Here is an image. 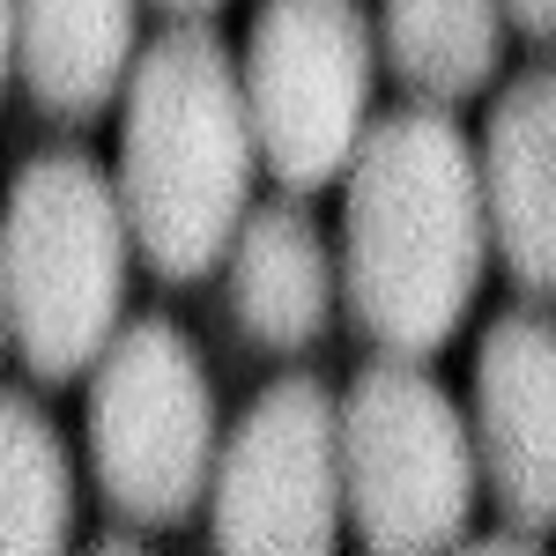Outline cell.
<instances>
[{"mask_svg":"<svg viewBox=\"0 0 556 556\" xmlns=\"http://www.w3.org/2000/svg\"><path fill=\"white\" fill-rule=\"evenodd\" d=\"M482 141L445 104L379 112L342 178V304L364 342L424 364L460 334L490 275Z\"/></svg>","mask_w":556,"mask_h":556,"instance_id":"1","label":"cell"},{"mask_svg":"<svg viewBox=\"0 0 556 556\" xmlns=\"http://www.w3.org/2000/svg\"><path fill=\"white\" fill-rule=\"evenodd\" d=\"M260 134L245 104V60L208 23H164L119 104V201L134 223V253L156 282L215 275L253 201Z\"/></svg>","mask_w":556,"mask_h":556,"instance_id":"2","label":"cell"},{"mask_svg":"<svg viewBox=\"0 0 556 556\" xmlns=\"http://www.w3.org/2000/svg\"><path fill=\"white\" fill-rule=\"evenodd\" d=\"M134 223L119 201V172L83 149H45L15 172L0 223V319L8 349L30 379L83 386L127 327Z\"/></svg>","mask_w":556,"mask_h":556,"instance_id":"3","label":"cell"},{"mask_svg":"<svg viewBox=\"0 0 556 556\" xmlns=\"http://www.w3.org/2000/svg\"><path fill=\"white\" fill-rule=\"evenodd\" d=\"M83 438L104 505L134 527H186L215 497L230 430L215 424V379L178 319L134 312L119 327L89 371Z\"/></svg>","mask_w":556,"mask_h":556,"instance_id":"4","label":"cell"},{"mask_svg":"<svg viewBox=\"0 0 556 556\" xmlns=\"http://www.w3.org/2000/svg\"><path fill=\"white\" fill-rule=\"evenodd\" d=\"M342 497L364 556H453L482 497L475 416L408 356L364 364L342 393Z\"/></svg>","mask_w":556,"mask_h":556,"instance_id":"5","label":"cell"},{"mask_svg":"<svg viewBox=\"0 0 556 556\" xmlns=\"http://www.w3.org/2000/svg\"><path fill=\"white\" fill-rule=\"evenodd\" d=\"M379 15L364 0H260L245 30V104H253L260 164L304 201L349 178L371 134L379 75Z\"/></svg>","mask_w":556,"mask_h":556,"instance_id":"6","label":"cell"},{"mask_svg":"<svg viewBox=\"0 0 556 556\" xmlns=\"http://www.w3.org/2000/svg\"><path fill=\"white\" fill-rule=\"evenodd\" d=\"M342 519V393L319 371H282L223 438L208 542L215 556H334Z\"/></svg>","mask_w":556,"mask_h":556,"instance_id":"7","label":"cell"},{"mask_svg":"<svg viewBox=\"0 0 556 556\" xmlns=\"http://www.w3.org/2000/svg\"><path fill=\"white\" fill-rule=\"evenodd\" d=\"M475 453L513 534L556 527V312L505 304L475 342Z\"/></svg>","mask_w":556,"mask_h":556,"instance_id":"8","label":"cell"},{"mask_svg":"<svg viewBox=\"0 0 556 556\" xmlns=\"http://www.w3.org/2000/svg\"><path fill=\"white\" fill-rule=\"evenodd\" d=\"M8 75L45 119L83 127L104 104H127L141 67V0H0Z\"/></svg>","mask_w":556,"mask_h":556,"instance_id":"9","label":"cell"},{"mask_svg":"<svg viewBox=\"0 0 556 556\" xmlns=\"http://www.w3.org/2000/svg\"><path fill=\"white\" fill-rule=\"evenodd\" d=\"M482 193H490V238L519 298H556V119L549 83L527 67L490 97L482 119Z\"/></svg>","mask_w":556,"mask_h":556,"instance_id":"10","label":"cell"},{"mask_svg":"<svg viewBox=\"0 0 556 556\" xmlns=\"http://www.w3.org/2000/svg\"><path fill=\"white\" fill-rule=\"evenodd\" d=\"M223 298H230V319L238 334L275 356H298L327 334L334 319V298H342V275H334V253L319 238V223L304 201L275 193L245 215L238 245L223 260Z\"/></svg>","mask_w":556,"mask_h":556,"instance_id":"11","label":"cell"},{"mask_svg":"<svg viewBox=\"0 0 556 556\" xmlns=\"http://www.w3.org/2000/svg\"><path fill=\"white\" fill-rule=\"evenodd\" d=\"M505 30H513L505 0H379L386 67L416 89V104H445V112H460L497 83Z\"/></svg>","mask_w":556,"mask_h":556,"instance_id":"12","label":"cell"},{"mask_svg":"<svg viewBox=\"0 0 556 556\" xmlns=\"http://www.w3.org/2000/svg\"><path fill=\"white\" fill-rule=\"evenodd\" d=\"M0 475H8L0 556H67V542H75V460H67V438L30 386H8Z\"/></svg>","mask_w":556,"mask_h":556,"instance_id":"13","label":"cell"},{"mask_svg":"<svg viewBox=\"0 0 556 556\" xmlns=\"http://www.w3.org/2000/svg\"><path fill=\"white\" fill-rule=\"evenodd\" d=\"M505 15L527 45H556V0H505Z\"/></svg>","mask_w":556,"mask_h":556,"instance_id":"14","label":"cell"},{"mask_svg":"<svg viewBox=\"0 0 556 556\" xmlns=\"http://www.w3.org/2000/svg\"><path fill=\"white\" fill-rule=\"evenodd\" d=\"M453 556H542V542H534V534H513V527H497V534H475V542H460Z\"/></svg>","mask_w":556,"mask_h":556,"instance_id":"15","label":"cell"},{"mask_svg":"<svg viewBox=\"0 0 556 556\" xmlns=\"http://www.w3.org/2000/svg\"><path fill=\"white\" fill-rule=\"evenodd\" d=\"M156 8H164L172 23H201V15H215V8H223V0H156Z\"/></svg>","mask_w":556,"mask_h":556,"instance_id":"16","label":"cell"},{"mask_svg":"<svg viewBox=\"0 0 556 556\" xmlns=\"http://www.w3.org/2000/svg\"><path fill=\"white\" fill-rule=\"evenodd\" d=\"M83 556H149V549H141L134 534H97V542H89Z\"/></svg>","mask_w":556,"mask_h":556,"instance_id":"17","label":"cell"},{"mask_svg":"<svg viewBox=\"0 0 556 556\" xmlns=\"http://www.w3.org/2000/svg\"><path fill=\"white\" fill-rule=\"evenodd\" d=\"M542 83H549V119H556V67H542Z\"/></svg>","mask_w":556,"mask_h":556,"instance_id":"18","label":"cell"}]
</instances>
